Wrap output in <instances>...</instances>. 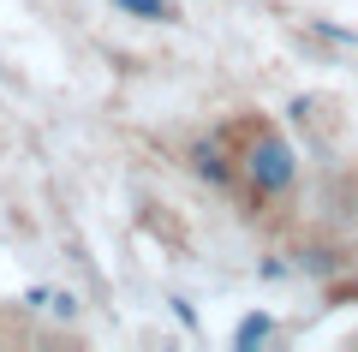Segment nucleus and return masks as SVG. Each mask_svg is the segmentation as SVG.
<instances>
[{
    "instance_id": "2",
    "label": "nucleus",
    "mask_w": 358,
    "mask_h": 352,
    "mask_svg": "<svg viewBox=\"0 0 358 352\" xmlns=\"http://www.w3.org/2000/svg\"><path fill=\"white\" fill-rule=\"evenodd\" d=\"M126 18H143V24H179V6L173 0H114Z\"/></svg>"
},
{
    "instance_id": "3",
    "label": "nucleus",
    "mask_w": 358,
    "mask_h": 352,
    "mask_svg": "<svg viewBox=\"0 0 358 352\" xmlns=\"http://www.w3.org/2000/svg\"><path fill=\"white\" fill-rule=\"evenodd\" d=\"M268 335H275V323H268V316L257 311V316H245V323L233 328V346H239V352H251V346H263Z\"/></svg>"
},
{
    "instance_id": "5",
    "label": "nucleus",
    "mask_w": 358,
    "mask_h": 352,
    "mask_svg": "<svg viewBox=\"0 0 358 352\" xmlns=\"http://www.w3.org/2000/svg\"><path fill=\"white\" fill-rule=\"evenodd\" d=\"M346 346H358V335H346Z\"/></svg>"
},
{
    "instance_id": "1",
    "label": "nucleus",
    "mask_w": 358,
    "mask_h": 352,
    "mask_svg": "<svg viewBox=\"0 0 358 352\" xmlns=\"http://www.w3.org/2000/svg\"><path fill=\"white\" fill-rule=\"evenodd\" d=\"M227 132V150H233V174H239L245 197L257 203H281L299 191V150L268 113H239Z\"/></svg>"
},
{
    "instance_id": "4",
    "label": "nucleus",
    "mask_w": 358,
    "mask_h": 352,
    "mask_svg": "<svg viewBox=\"0 0 358 352\" xmlns=\"http://www.w3.org/2000/svg\"><path fill=\"white\" fill-rule=\"evenodd\" d=\"M30 328H24V316L18 311H0V346H13V340H24Z\"/></svg>"
}]
</instances>
